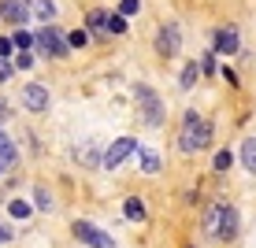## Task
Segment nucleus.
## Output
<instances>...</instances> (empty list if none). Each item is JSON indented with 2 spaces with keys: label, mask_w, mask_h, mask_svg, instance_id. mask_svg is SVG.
Instances as JSON below:
<instances>
[{
  "label": "nucleus",
  "mask_w": 256,
  "mask_h": 248,
  "mask_svg": "<svg viewBox=\"0 0 256 248\" xmlns=\"http://www.w3.org/2000/svg\"><path fill=\"white\" fill-rule=\"evenodd\" d=\"M208 141H212L208 119H200L197 111H186V119H182V134H178V148H182V152H197V148H204Z\"/></svg>",
  "instance_id": "f257e3e1"
},
{
  "label": "nucleus",
  "mask_w": 256,
  "mask_h": 248,
  "mask_svg": "<svg viewBox=\"0 0 256 248\" xmlns=\"http://www.w3.org/2000/svg\"><path fill=\"white\" fill-rule=\"evenodd\" d=\"M34 41H38V48L45 52V56H56V59L67 56V48H70V41L56 30V26H41V30L34 33Z\"/></svg>",
  "instance_id": "f03ea898"
},
{
  "label": "nucleus",
  "mask_w": 256,
  "mask_h": 248,
  "mask_svg": "<svg viewBox=\"0 0 256 248\" xmlns=\"http://www.w3.org/2000/svg\"><path fill=\"white\" fill-rule=\"evenodd\" d=\"M178 45H182V33H178V22H164V26H160V33H156V52H160V56H167V59H171L174 52H178Z\"/></svg>",
  "instance_id": "7ed1b4c3"
},
{
  "label": "nucleus",
  "mask_w": 256,
  "mask_h": 248,
  "mask_svg": "<svg viewBox=\"0 0 256 248\" xmlns=\"http://www.w3.org/2000/svg\"><path fill=\"white\" fill-rule=\"evenodd\" d=\"M138 104H141V115H145L148 126H160V122H164V108H160V100H156L152 89L138 85Z\"/></svg>",
  "instance_id": "20e7f679"
},
{
  "label": "nucleus",
  "mask_w": 256,
  "mask_h": 248,
  "mask_svg": "<svg viewBox=\"0 0 256 248\" xmlns=\"http://www.w3.org/2000/svg\"><path fill=\"white\" fill-rule=\"evenodd\" d=\"M70 230H74L78 241H86V245H93V248H116V241H112L104 230H96L93 223H74Z\"/></svg>",
  "instance_id": "39448f33"
},
{
  "label": "nucleus",
  "mask_w": 256,
  "mask_h": 248,
  "mask_svg": "<svg viewBox=\"0 0 256 248\" xmlns=\"http://www.w3.org/2000/svg\"><path fill=\"white\" fill-rule=\"evenodd\" d=\"M134 148H138V141H134V137H119V141H112V148L104 152V167H108V171H116V167H119L130 152H134Z\"/></svg>",
  "instance_id": "423d86ee"
},
{
  "label": "nucleus",
  "mask_w": 256,
  "mask_h": 248,
  "mask_svg": "<svg viewBox=\"0 0 256 248\" xmlns=\"http://www.w3.org/2000/svg\"><path fill=\"white\" fill-rule=\"evenodd\" d=\"M22 104L30 111H48V89L45 85H26L22 89Z\"/></svg>",
  "instance_id": "0eeeda50"
},
{
  "label": "nucleus",
  "mask_w": 256,
  "mask_h": 248,
  "mask_svg": "<svg viewBox=\"0 0 256 248\" xmlns=\"http://www.w3.org/2000/svg\"><path fill=\"white\" fill-rule=\"evenodd\" d=\"M0 15H4L8 22L19 26V22H26V4L22 0H4V4H0Z\"/></svg>",
  "instance_id": "6e6552de"
},
{
  "label": "nucleus",
  "mask_w": 256,
  "mask_h": 248,
  "mask_svg": "<svg viewBox=\"0 0 256 248\" xmlns=\"http://www.w3.org/2000/svg\"><path fill=\"white\" fill-rule=\"evenodd\" d=\"M216 52H223V56H230V52H238V30H219L216 33Z\"/></svg>",
  "instance_id": "1a4fd4ad"
},
{
  "label": "nucleus",
  "mask_w": 256,
  "mask_h": 248,
  "mask_svg": "<svg viewBox=\"0 0 256 248\" xmlns=\"http://www.w3.org/2000/svg\"><path fill=\"white\" fill-rule=\"evenodd\" d=\"M223 211H226L223 204H216V208L204 215V230H208V234H216V237H219V226H223Z\"/></svg>",
  "instance_id": "9d476101"
},
{
  "label": "nucleus",
  "mask_w": 256,
  "mask_h": 248,
  "mask_svg": "<svg viewBox=\"0 0 256 248\" xmlns=\"http://www.w3.org/2000/svg\"><path fill=\"white\" fill-rule=\"evenodd\" d=\"M234 234H238V211L226 208V211H223V226H219V237H226V241H230Z\"/></svg>",
  "instance_id": "9b49d317"
},
{
  "label": "nucleus",
  "mask_w": 256,
  "mask_h": 248,
  "mask_svg": "<svg viewBox=\"0 0 256 248\" xmlns=\"http://www.w3.org/2000/svg\"><path fill=\"white\" fill-rule=\"evenodd\" d=\"M242 163H245V171L256 174V141H242Z\"/></svg>",
  "instance_id": "f8f14e48"
},
{
  "label": "nucleus",
  "mask_w": 256,
  "mask_h": 248,
  "mask_svg": "<svg viewBox=\"0 0 256 248\" xmlns=\"http://www.w3.org/2000/svg\"><path fill=\"white\" fill-rule=\"evenodd\" d=\"M15 159H19V152H15L12 137H4V134H0V163H15Z\"/></svg>",
  "instance_id": "ddd939ff"
},
{
  "label": "nucleus",
  "mask_w": 256,
  "mask_h": 248,
  "mask_svg": "<svg viewBox=\"0 0 256 248\" xmlns=\"http://www.w3.org/2000/svg\"><path fill=\"white\" fill-rule=\"evenodd\" d=\"M138 159H141V171H145V174L160 171V156H156V152H138Z\"/></svg>",
  "instance_id": "4468645a"
},
{
  "label": "nucleus",
  "mask_w": 256,
  "mask_h": 248,
  "mask_svg": "<svg viewBox=\"0 0 256 248\" xmlns=\"http://www.w3.org/2000/svg\"><path fill=\"white\" fill-rule=\"evenodd\" d=\"M34 11H38V19H52V15H56V4H52V0H34Z\"/></svg>",
  "instance_id": "2eb2a0df"
},
{
  "label": "nucleus",
  "mask_w": 256,
  "mask_h": 248,
  "mask_svg": "<svg viewBox=\"0 0 256 248\" xmlns=\"http://www.w3.org/2000/svg\"><path fill=\"white\" fill-rule=\"evenodd\" d=\"M126 219H138V223L145 219V204H141L138 197H130V200H126Z\"/></svg>",
  "instance_id": "dca6fc26"
},
{
  "label": "nucleus",
  "mask_w": 256,
  "mask_h": 248,
  "mask_svg": "<svg viewBox=\"0 0 256 248\" xmlns=\"http://www.w3.org/2000/svg\"><path fill=\"white\" fill-rule=\"evenodd\" d=\"M197 74H200L197 63H190L186 70H182V89H193V85H197Z\"/></svg>",
  "instance_id": "f3484780"
},
{
  "label": "nucleus",
  "mask_w": 256,
  "mask_h": 248,
  "mask_svg": "<svg viewBox=\"0 0 256 248\" xmlns=\"http://www.w3.org/2000/svg\"><path fill=\"white\" fill-rule=\"evenodd\" d=\"M230 163H234V156L226 152V148H223V152H216V171H219V174H226V171H230Z\"/></svg>",
  "instance_id": "a211bd4d"
},
{
  "label": "nucleus",
  "mask_w": 256,
  "mask_h": 248,
  "mask_svg": "<svg viewBox=\"0 0 256 248\" xmlns=\"http://www.w3.org/2000/svg\"><path fill=\"white\" fill-rule=\"evenodd\" d=\"M12 41H15V48H19V52H26L30 45H38V41H34V37H30L26 30H15V37H12Z\"/></svg>",
  "instance_id": "6ab92c4d"
},
{
  "label": "nucleus",
  "mask_w": 256,
  "mask_h": 248,
  "mask_svg": "<svg viewBox=\"0 0 256 248\" xmlns=\"http://www.w3.org/2000/svg\"><path fill=\"white\" fill-rule=\"evenodd\" d=\"M90 26L96 33H104V30H108V15H104V11H90Z\"/></svg>",
  "instance_id": "aec40b11"
},
{
  "label": "nucleus",
  "mask_w": 256,
  "mask_h": 248,
  "mask_svg": "<svg viewBox=\"0 0 256 248\" xmlns=\"http://www.w3.org/2000/svg\"><path fill=\"white\" fill-rule=\"evenodd\" d=\"M108 30L112 33H122V30H126V15H108Z\"/></svg>",
  "instance_id": "412c9836"
},
{
  "label": "nucleus",
  "mask_w": 256,
  "mask_h": 248,
  "mask_svg": "<svg viewBox=\"0 0 256 248\" xmlns=\"http://www.w3.org/2000/svg\"><path fill=\"white\" fill-rule=\"evenodd\" d=\"M12 215H15V219H26V215H30V204L15 200V204H12Z\"/></svg>",
  "instance_id": "4be33fe9"
},
{
  "label": "nucleus",
  "mask_w": 256,
  "mask_h": 248,
  "mask_svg": "<svg viewBox=\"0 0 256 248\" xmlns=\"http://www.w3.org/2000/svg\"><path fill=\"white\" fill-rule=\"evenodd\" d=\"M138 11V0H119V15H134Z\"/></svg>",
  "instance_id": "5701e85b"
},
{
  "label": "nucleus",
  "mask_w": 256,
  "mask_h": 248,
  "mask_svg": "<svg viewBox=\"0 0 256 248\" xmlns=\"http://www.w3.org/2000/svg\"><path fill=\"white\" fill-rule=\"evenodd\" d=\"M12 48H15V41H12V37H0V59L12 56Z\"/></svg>",
  "instance_id": "b1692460"
},
{
  "label": "nucleus",
  "mask_w": 256,
  "mask_h": 248,
  "mask_svg": "<svg viewBox=\"0 0 256 248\" xmlns=\"http://www.w3.org/2000/svg\"><path fill=\"white\" fill-rule=\"evenodd\" d=\"M38 208H41V211H48V208H52V197H48L45 189H38Z\"/></svg>",
  "instance_id": "393cba45"
},
{
  "label": "nucleus",
  "mask_w": 256,
  "mask_h": 248,
  "mask_svg": "<svg viewBox=\"0 0 256 248\" xmlns=\"http://www.w3.org/2000/svg\"><path fill=\"white\" fill-rule=\"evenodd\" d=\"M67 41H70V48H82V45H86V33H82V30H74Z\"/></svg>",
  "instance_id": "a878e982"
},
{
  "label": "nucleus",
  "mask_w": 256,
  "mask_h": 248,
  "mask_svg": "<svg viewBox=\"0 0 256 248\" xmlns=\"http://www.w3.org/2000/svg\"><path fill=\"white\" fill-rule=\"evenodd\" d=\"M15 63H19V70H30V67H34V56H26V52H19V59H15Z\"/></svg>",
  "instance_id": "bb28decb"
},
{
  "label": "nucleus",
  "mask_w": 256,
  "mask_h": 248,
  "mask_svg": "<svg viewBox=\"0 0 256 248\" xmlns=\"http://www.w3.org/2000/svg\"><path fill=\"white\" fill-rule=\"evenodd\" d=\"M8 78H12V63H8V59H0V82H8Z\"/></svg>",
  "instance_id": "cd10ccee"
},
{
  "label": "nucleus",
  "mask_w": 256,
  "mask_h": 248,
  "mask_svg": "<svg viewBox=\"0 0 256 248\" xmlns=\"http://www.w3.org/2000/svg\"><path fill=\"white\" fill-rule=\"evenodd\" d=\"M8 237H12V230H8V226H0V241H8Z\"/></svg>",
  "instance_id": "c85d7f7f"
},
{
  "label": "nucleus",
  "mask_w": 256,
  "mask_h": 248,
  "mask_svg": "<svg viewBox=\"0 0 256 248\" xmlns=\"http://www.w3.org/2000/svg\"><path fill=\"white\" fill-rule=\"evenodd\" d=\"M4 119H8V104L0 100V122H4Z\"/></svg>",
  "instance_id": "c756f323"
},
{
  "label": "nucleus",
  "mask_w": 256,
  "mask_h": 248,
  "mask_svg": "<svg viewBox=\"0 0 256 248\" xmlns=\"http://www.w3.org/2000/svg\"><path fill=\"white\" fill-rule=\"evenodd\" d=\"M0 167H4V163H0Z\"/></svg>",
  "instance_id": "7c9ffc66"
}]
</instances>
